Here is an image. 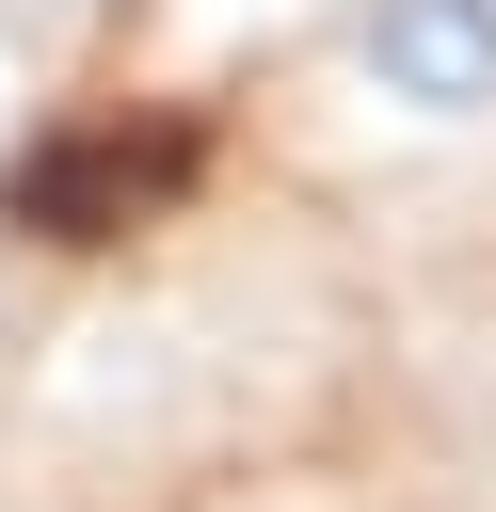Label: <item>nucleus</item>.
Here are the masks:
<instances>
[{
  "instance_id": "obj_1",
  "label": "nucleus",
  "mask_w": 496,
  "mask_h": 512,
  "mask_svg": "<svg viewBox=\"0 0 496 512\" xmlns=\"http://www.w3.org/2000/svg\"><path fill=\"white\" fill-rule=\"evenodd\" d=\"M352 96L384 128H496V0H352Z\"/></svg>"
},
{
  "instance_id": "obj_2",
  "label": "nucleus",
  "mask_w": 496,
  "mask_h": 512,
  "mask_svg": "<svg viewBox=\"0 0 496 512\" xmlns=\"http://www.w3.org/2000/svg\"><path fill=\"white\" fill-rule=\"evenodd\" d=\"M176 160H192V128H112V144H64V160H32V176H16V224H32V240H112L144 192H176Z\"/></svg>"
}]
</instances>
